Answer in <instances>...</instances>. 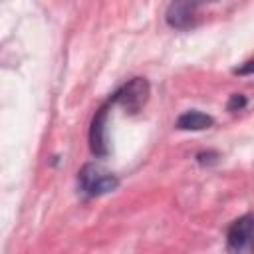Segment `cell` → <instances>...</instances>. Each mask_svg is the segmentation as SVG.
Wrapping results in <instances>:
<instances>
[{"label":"cell","instance_id":"3","mask_svg":"<svg viewBox=\"0 0 254 254\" xmlns=\"http://www.w3.org/2000/svg\"><path fill=\"white\" fill-rule=\"evenodd\" d=\"M250 238H252V216L244 214L238 220H234L226 234V244L232 254H246L250 250Z\"/></svg>","mask_w":254,"mask_h":254},{"label":"cell","instance_id":"2","mask_svg":"<svg viewBox=\"0 0 254 254\" xmlns=\"http://www.w3.org/2000/svg\"><path fill=\"white\" fill-rule=\"evenodd\" d=\"M147 95H149V83L143 77H135L129 83H125L121 89H117L109 101L119 103L123 109L131 111V113H137L145 105Z\"/></svg>","mask_w":254,"mask_h":254},{"label":"cell","instance_id":"4","mask_svg":"<svg viewBox=\"0 0 254 254\" xmlns=\"http://www.w3.org/2000/svg\"><path fill=\"white\" fill-rule=\"evenodd\" d=\"M105 125H107V105H103L93 121H91V129H89V147L91 153L97 157H105L107 155V139H105Z\"/></svg>","mask_w":254,"mask_h":254},{"label":"cell","instance_id":"6","mask_svg":"<svg viewBox=\"0 0 254 254\" xmlns=\"http://www.w3.org/2000/svg\"><path fill=\"white\" fill-rule=\"evenodd\" d=\"M212 123H214V119L210 115H206L202 111H196V109L187 111L177 119V127L183 129V131H202V129L212 127Z\"/></svg>","mask_w":254,"mask_h":254},{"label":"cell","instance_id":"5","mask_svg":"<svg viewBox=\"0 0 254 254\" xmlns=\"http://www.w3.org/2000/svg\"><path fill=\"white\" fill-rule=\"evenodd\" d=\"M196 10H198L196 4H190V2H173L169 6V10H167V24L171 28L185 30V28H189V26L194 24Z\"/></svg>","mask_w":254,"mask_h":254},{"label":"cell","instance_id":"1","mask_svg":"<svg viewBox=\"0 0 254 254\" xmlns=\"http://www.w3.org/2000/svg\"><path fill=\"white\" fill-rule=\"evenodd\" d=\"M77 181H79L81 190H83L85 194H89V196H97V194L109 192V190H113V189L119 185V181H117L115 175L103 171V169H101L99 165H95V163H87V165L79 171V179H77Z\"/></svg>","mask_w":254,"mask_h":254},{"label":"cell","instance_id":"7","mask_svg":"<svg viewBox=\"0 0 254 254\" xmlns=\"http://www.w3.org/2000/svg\"><path fill=\"white\" fill-rule=\"evenodd\" d=\"M242 107H246V97L240 95V93H234V95L230 97L228 109H230V111H236V109H242Z\"/></svg>","mask_w":254,"mask_h":254}]
</instances>
